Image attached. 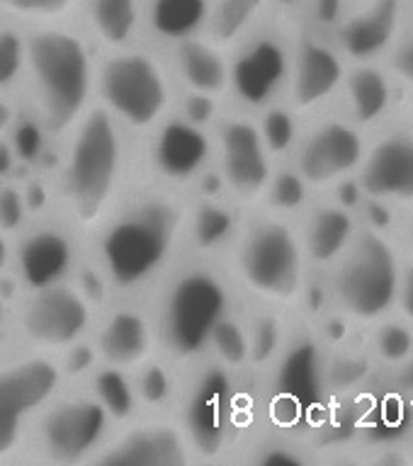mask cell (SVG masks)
<instances>
[{
    "instance_id": "cell-27",
    "label": "cell",
    "mask_w": 413,
    "mask_h": 466,
    "mask_svg": "<svg viewBox=\"0 0 413 466\" xmlns=\"http://www.w3.org/2000/svg\"><path fill=\"white\" fill-rule=\"evenodd\" d=\"M181 71L195 93H219L226 86L224 61L202 44H185L181 49Z\"/></svg>"
},
{
    "instance_id": "cell-7",
    "label": "cell",
    "mask_w": 413,
    "mask_h": 466,
    "mask_svg": "<svg viewBox=\"0 0 413 466\" xmlns=\"http://www.w3.org/2000/svg\"><path fill=\"white\" fill-rule=\"evenodd\" d=\"M367 151L365 131L350 119H326L302 141L297 175L312 187H331L356 177Z\"/></svg>"
},
{
    "instance_id": "cell-9",
    "label": "cell",
    "mask_w": 413,
    "mask_h": 466,
    "mask_svg": "<svg viewBox=\"0 0 413 466\" xmlns=\"http://www.w3.org/2000/svg\"><path fill=\"white\" fill-rule=\"evenodd\" d=\"M102 93L127 122L137 127L151 124L166 105V83L159 66L141 54L109 61L102 73Z\"/></svg>"
},
{
    "instance_id": "cell-33",
    "label": "cell",
    "mask_w": 413,
    "mask_h": 466,
    "mask_svg": "<svg viewBox=\"0 0 413 466\" xmlns=\"http://www.w3.org/2000/svg\"><path fill=\"white\" fill-rule=\"evenodd\" d=\"M232 217L229 211L219 209V207H204L200 214H197L195 221V238L202 248H212L222 243V240L229 236L232 231Z\"/></svg>"
},
{
    "instance_id": "cell-35",
    "label": "cell",
    "mask_w": 413,
    "mask_h": 466,
    "mask_svg": "<svg viewBox=\"0 0 413 466\" xmlns=\"http://www.w3.org/2000/svg\"><path fill=\"white\" fill-rule=\"evenodd\" d=\"M280 345V326L275 319H261L253 326V335L248 338V357H253V362L265 364L270 362Z\"/></svg>"
},
{
    "instance_id": "cell-2",
    "label": "cell",
    "mask_w": 413,
    "mask_h": 466,
    "mask_svg": "<svg viewBox=\"0 0 413 466\" xmlns=\"http://www.w3.org/2000/svg\"><path fill=\"white\" fill-rule=\"evenodd\" d=\"M29 58L46 119L54 129H64L88 97L90 66L86 49L66 32H39L29 44Z\"/></svg>"
},
{
    "instance_id": "cell-47",
    "label": "cell",
    "mask_w": 413,
    "mask_h": 466,
    "mask_svg": "<svg viewBox=\"0 0 413 466\" xmlns=\"http://www.w3.org/2000/svg\"><path fill=\"white\" fill-rule=\"evenodd\" d=\"M13 122V109L7 107L5 102L0 100V131L7 129V124Z\"/></svg>"
},
{
    "instance_id": "cell-42",
    "label": "cell",
    "mask_w": 413,
    "mask_h": 466,
    "mask_svg": "<svg viewBox=\"0 0 413 466\" xmlns=\"http://www.w3.org/2000/svg\"><path fill=\"white\" fill-rule=\"evenodd\" d=\"M15 146L22 158H36V153L42 151V131L36 129L35 124H22L15 137Z\"/></svg>"
},
{
    "instance_id": "cell-44",
    "label": "cell",
    "mask_w": 413,
    "mask_h": 466,
    "mask_svg": "<svg viewBox=\"0 0 413 466\" xmlns=\"http://www.w3.org/2000/svg\"><path fill=\"white\" fill-rule=\"evenodd\" d=\"M314 13L324 25H338L346 15V0H314Z\"/></svg>"
},
{
    "instance_id": "cell-46",
    "label": "cell",
    "mask_w": 413,
    "mask_h": 466,
    "mask_svg": "<svg viewBox=\"0 0 413 466\" xmlns=\"http://www.w3.org/2000/svg\"><path fill=\"white\" fill-rule=\"evenodd\" d=\"M299 461H302V459H299L297 454H292V451L284 450H273L263 457V464H299Z\"/></svg>"
},
{
    "instance_id": "cell-6",
    "label": "cell",
    "mask_w": 413,
    "mask_h": 466,
    "mask_svg": "<svg viewBox=\"0 0 413 466\" xmlns=\"http://www.w3.org/2000/svg\"><path fill=\"white\" fill-rule=\"evenodd\" d=\"M119 167V141L105 112H93L80 129L68 163V195L80 209H93L115 185Z\"/></svg>"
},
{
    "instance_id": "cell-5",
    "label": "cell",
    "mask_w": 413,
    "mask_h": 466,
    "mask_svg": "<svg viewBox=\"0 0 413 466\" xmlns=\"http://www.w3.org/2000/svg\"><path fill=\"white\" fill-rule=\"evenodd\" d=\"M226 309L224 287L207 272H190L175 284L166 309V335L178 355H195L212 338Z\"/></svg>"
},
{
    "instance_id": "cell-4",
    "label": "cell",
    "mask_w": 413,
    "mask_h": 466,
    "mask_svg": "<svg viewBox=\"0 0 413 466\" xmlns=\"http://www.w3.org/2000/svg\"><path fill=\"white\" fill-rule=\"evenodd\" d=\"M241 269L258 294L273 301H292L305 284V250L290 226L265 221L243 243Z\"/></svg>"
},
{
    "instance_id": "cell-24",
    "label": "cell",
    "mask_w": 413,
    "mask_h": 466,
    "mask_svg": "<svg viewBox=\"0 0 413 466\" xmlns=\"http://www.w3.org/2000/svg\"><path fill=\"white\" fill-rule=\"evenodd\" d=\"M102 355L112 364H134L149 352V328L137 313H117L100 335Z\"/></svg>"
},
{
    "instance_id": "cell-26",
    "label": "cell",
    "mask_w": 413,
    "mask_h": 466,
    "mask_svg": "<svg viewBox=\"0 0 413 466\" xmlns=\"http://www.w3.org/2000/svg\"><path fill=\"white\" fill-rule=\"evenodd\" d=\"M210 13L207 0H153V29L168 39H182L195 32Z\"/></svg>"
},
{
    "instance_id": "cell-15",
    "label": "cell",
    "mask_w": 413,
    "mask_h": 466,
    "mask_svg": "<svg viewBox=\"0 0 413 466\" xmlns=\"http://www.w3.org/2000/svg\"><path fill=\"white\" fill-rule=\"evenodd\" d=\"M105 422H108V413L100 403L76 400V403L58 408L44 425L46 450L61 461H76L86 457L88 451L100 442Z\"/></svg>"
},
{
    "instance_id": "cell-3",
    "label": "cell",
    "mask_w": 413,
    "mask_h": 466,
    "mask_svg": "<svg viewBox=\"0 0 413 466\" xmlns=\"http://www.w3.org/2000/svg\"><path fill=\"white\" fill-rule=\"evenodd\" d=\"M175 217L168 207H141L119 218L105 236L102 258L117 284L129 287L151 275L170 253Z\"/></svg>"
},
{
    "instance_id": "cell-23",
    "label": "cell",
    "mask_w": 413,
    "mask_h": 466,
    "mask_svg": "<svg viewBox=\"0 0 413 466\" xmlns=\"http://www.w3.org/2000/svg\"><path fill=\"white\" fill-rule=\"evenodd\" d=\"M181 440L173 430H144L137 435L127 437L112 454L105 457L108 464H175L181 461Z\"/></svg>"
},
{
    "instance_id": "cell-39",
    "label": "cell",
    "mask_w": 413,
    "mask_h": 466,
    "mask_svg": "<svg viewBox=\"0 0 413 466\" xmlns=\"http://www.w3.org/2000/svg\"><path fill=\"white\" fill-rule=\"evenodd\" d=\"M394 313L407 320L413 328V258L411 260H401V275H399V289H397V304Z\"/></svg>"
},
{
    "instance_id": "cell-43",
    "label": "cell",
    "mask_w": 413,
    "mask_h": 466,
    "mask_svg": "<svg viewBox=\"0 0 413 466\" xmlns=\"http://www.w3.org/2000/svg\"><path fill=\"white\" fill-rule=\"evenodd\" d=\"M214 109H217V102L212 100L207 93L190 95L188 102H185V115L190 116V122L195 124L210 122L212 116H214Z\"/></svg>"
},
{
    "instance_id": "cell-10",
    "label": "cell",
    "mask_w": 413,
    "mask_h": 466,
    "mask_svg": "<svg viewBox=\"0 0 413 466\" xmlns=\"http://www.w3.org/2000/svg\"><path fill=\"white\" fill-rule=\"evenodd\" d=\"M407 17V0H360L338 22V51L353 64L387 56L399 39Z\"/></svg>"
},
{
    "instance_id": "cell-12",
    "label": "cell",
    "mask_w": 413,
    "mask_h": 466,
    "mask_svg": "<svg viewBox=\"0 0 413 466\" xmlns=\"http://www.w3.org/2000/svg\"><path fill=\"white\" fill-rule=\"evenodd\" d=\"M226 180L236 195L253 199L268 187L270 160L261 131L248 122H229L222 134Z\"/></svg>"
},
{
    "instance_id": "cell-51",
    "label": "cell",
    "mask_w": 413,
    "mask_h": 466,
    "mask_svg": "<svg viewBox=\"0 0 413 466\" xmlns=\"http://www.w3.org/2000/svg\"><path fill=\"white\" fill-rule=\"evenodd\" d=\"M404 370L408 371V377H411V384H413V360H411V362L407 364V367H404Z\"/></svg>"
},
{
    "instance_id": "cell-49",
    "label": "cell",
    "mask_w": 413,
    "mask_h": 466,
    "mask_svg": "<svg viewBox=\"0 0 413 466\" xmlns=\"http://www.w3.org/2000/svg\"><path fill=\"white\" fill-rule=\"evenodd\" d=\"M5 262H7V246H5V240L0 238V269L5 268Z\"/></svg>"
},
{
    "instance_id": "cell-31",
    "label": "cell",
    "mask_w": 413,
    "mask_h": 466,
    "mask_svg": "<svg viewBox=\"0 0 413 466\" xmlns=\"http://www.w3.org/2000/svg\"><path fill=\"white\" fill-rule=\"evenodd\" d=\"M212 340H214V348L226 364L239 367L248 360V335L243 333L239 323L222 319L212 330Z\"/></svg>"
},
{
    "instance_id": "cell-41",
    "label": "cell",
    "mask_w": 413,
    "mask_h": 466,
    "mask_svg": "<svg viewBox=\"0 0 413 466\" xmlns=\"http://www.w3.org/2000/svg\"><path fill=\"white\" fill-rule=\"evenodd\" d=\"M10 10L22 15H58L71 5V0H3Z\"/></svg>"
},
{
    "instance_id": "cell-36",
    "label": "cell",
    "mask_w": 413,
    "mask_h": 466,
    "mask_svg": "<svg viewBox=\"0 0 413 466\" xmlns=\"http://www.w3.org/2000/svg\"><path fill=\"white\" fill-rule=\"evenodd\" d=\"M305 192L306 182L297 173L277 175L273 187H270L273 204L280 207V209H294V207H299V204L305 202Z\"/></svg>"
},
{
    "instance_id": "cell-17",
    "label": "cell",
    "mask_w": 413,
    "mask_h": 466,
    "mask_svg": "<svg viewBox=\"0 0 413 466\" xmlns=\"http://www.w3.org/2000/svg\"><path fill=\"white\" fill-rule=\"evenodd\" d=\"M229 379L224 371H207L197 384L188 408V428L192 442L204 454L222 450L229 425Z\"/></svg>"
},
{
    "instance_id": "cell-25",
    "label": "cell",
    "mask_w": 413,
    "mask_h": 466,
    "mask_svg": "<svg viewBox=\"0 0 413 466\" xmlns=\"http://www.w3.org/2000/svg\"><path fill=\"white\" fill-rule=\"evenodd\" d=\"M372 355L382 367L389 370H404L413 360V328L401 316H385L377 323H372Z\"/></svg>"
},
{
    "instance_id": "cell-45",
    "label": "cell",
    "mask_w": 413,
    "mask_h": 466,
    "mask_svg": "<svg viewBox=\"0 0 413 466\" xmlns=\"http://www.w3.org/2000/svg\"><path fill=\"white\" fill-rule=\"evenodd\" d=\"M95 362V355L93 350L86 348V345H80V348H73L68 360H66V370L68 374H83V371Z\"/></svg>"
},
{
    "instance_id": "cell-34",
    "label": "cell",
    "mask_w": 413,
    "mask_h": 466,
    "mask_svg": "<svg viewBox=\"0 0 413 466\" xmlns=\"http://www.w3.org/2000/svg\"><path fill=\"white\" fill-rule=\"evenodd\" d=\"M387 71L401 86L413 87V25L408 29H401L399 39L387 54Z\"/></svg>"
},
{
    "instance_id": "cell-19",
    "label": "cell",
    "mask_w": 413,
    "mask_h": 466,
    "mask_svg": "<svg viewBox=\"0 0 413 466\" xmlns=\"http://www.w3.org/2000/svg\"><path fill=\"white\" fill-rule=\"evenodd\" d=\"M341 87L348 100L350 122L357 124L360 129L382 122L392 107L394 78L377 61H363L353 64V68H346Z\"/></svg>"
},
{
    "instance_id": "cell-22",
    "label": "cell",
    "mask_w": 413,
    "mask_h": 466,
    "mask_svg": "<svg viewBox=\"0 0 413 466\" xmlns=\"http://www.w3.org/2000/svg\"><path fill=\"white\" fill-rule=\"evenodd\" d=\"M68 265H71V246L58 233H36L20 250L22 275L35 289L54 287L66 275Z\"/></svg>"
},
{
    "instance_id": "cell-32",
    "label": "cell",
    "mask_w": 413,
    "mask_h": 466,
    "mask_svg": "<svg viewBox=\"0 0 413 466\" xmlns=\"http://www.w3.org/2000/svg\"><path fill=\"white\" fill-rule=\"evenodd\" d=\"M261 137L268 153H284L294 144V137H297L294 116L287 109H270L263 119Z\"/></svg>"
},
{
    "instance_id": "cell-11",
    "label": "cell",
    "mask_w": 413,
    "mask_h": 466,
    "mask_svg": "<svg viewBox=\"0 0 413 466\" xmlns=\"http://www.w3.org/2000/svg\"><path fill=\"white\" fill-rule=\"evenodd\" d=\"M58 384L54 364L35 360L0 374V454H5L20 435V420L42 406Z\"/></svg>"
},
{
    "instance_id": "cell-1",
    "label": "cell",
    "mask_w": 413,
    "mask_h": 466,
    "mask_svg": "<svg viewBox=\"0 0 413 466\" xmlns=\"http://www.w3.org/2000/svg\"><path fill=\"white\" fill-rule=\"evenodd\" d=\"M397 243L377 226H360L348 250L336 260V304L356 323L372 326L394 313L401 275Z\"/></svg>"
},
{
    "instance_id": "cell-16",
    "label": "cell",
    "mask_w": 413,
    "mask_h": 466,
    "mask_svg": "<svg viewBox=\"0 0 413 466\" xmlns=\"http://www.w3.org/2000/svg\"><path fill=\"white\" fill-rule=\"evenodd\" d=\"M290 71V56L283 44L265 36L243 51L232 73L233 87L248 105H265L280 90Z\"/></svg>"
},
{
    "instance_id": "cell-37",
    "label": "cell",
    "mask_w": 413,
    "mask_h": 466,
    "mask_svg": "<svg viewBox=\"0 0 413 466\" xmlns=\"http://www.w3.org/2000/svg\"><path fill=\"white\" fill-rule=\"evenodd\" d=\"M22 42L15 32H0V86H7L17 78L22 68Z\"/></svg>"
},
{
    "instance_id": "cell-21",
    "label": "cell",
    "mask_w": 413,
    "mask_h": 466,
    "mask_svg": "<svg viewBox=\"0 0 413 466\" xmlns=\"http://www.w3.org/2000/svg\"><path fill=\"white\" fill-rule=\"evenodd\" d=\"M210 156V144L197 127L192 124L173 122L160 131L156 144V163L160 173L173 180H188L204 166Z\"/></svg>"
},
{
    "instance_id": "cell-52",
    "label": "cell",
    "mask_w": 413,
    "mask_h": 466,
    "mask_svg": "<svg viewBox=\"0 0 413 466\" xmlns=\"http://www.w3.org/2000/svg\"><path fill=\"white\" fill-rule=\"evenodd\" d=\"M0 319H3V304H0Z\"/></svg>"
},
{
    "instance_id": "cell-13",
    "label": "cell",
    "mask_w": 413,
    "mask_h": 466,
    "mask_svg": "<svg viewBox=\"0 0 413 466\" xmlns=\"http://www.w3.org/2000/svg\"><path fill=\"white\" fill-rule=\"evenodd\" d=\"M90 311L83 297L64 287H46L25 313L27 333L46 345H66L80 338L88 328Z\"/></svg>"
},
{
    "instance_id": "cell-48",
    "label": "cell",
    "mask_w": 413,
    "mask_h": 466,
    "mask_svg": "<svg viewBox=\"0 0 413 466\" xmlns=\"http://www.w3.org/2000/svg\"><path fill=\"white\" fill-rule=\"evenodd\" d=\"M407 248H408V255L413 258V207H411V214H408V221H407Z\"/></svg>"
},
{
    "instance_id": "cell-18",
    "label": "cell",
    "mask_w": 413,
    "mask_h": 466,
    "mask_svg": "<svg viewBox=\"0 0 413 466\" xmlns=\"http://www.w3.org/2000/svg\"><path fill=\"white\" fill-rule=\"evenodd\" d=\"M360 221H357L356 211L341 202L321 204L309 214L302 231V250L305 258L328 268L336 265V260L348 250L350 240L356 238Z\"/></svg>"
},
{
    "instance_id": "cell-14",
    "label": "cell",
    "mask_w": 413,
    "mask_h": 466,
    "mask_svg": "<svg viewBox=\"0 0 413 466\" xmlns=\"http://www.w3.org/2000/svg\"><path fill=\"white\" fill-rule=\"evenodd\" d=\"M346 78L341 51L321 42H305L292 73V102L299 112L324 105L334 97Z\"/></svg>"
},
{
    "instance_id": "cell-28",
    "label": "cell",
    "mask_w": 413,
    "mask_h": 466,
    "mask_svg": "<svg viewBox=\"0 0 413 466\" xmlns=\"http://www.w3.org/2000/svg\"><path fill=\"white\" fill-rule=\"evenodd\" d=\"M93 25L109 44H124L139 25L137 0H93Z\"/></svg>"
},
{
    "instance_id": "cell-50",
    "label": "cell",
    "mask_w": 413,
    "mask_h": 466,
    "mask_svg": "<svg viewBox=\"0 0 413 466\" xmlns=\"http://www.w3.org/2000/svg\"><path fill=\"white\" fill-rule=\"evenodd\" d=\"M277 3H283V5H302L306 0H277Z\"/></svg>"
},
{
    "instance_id": "cell-8",
    "label": "cell",
    "mask_w": 413,
    "mask_h": 466,
    "mask_svg": "<svg viewBox=\"0 0 413 466\" xmlns=\"http://www.w3.org/2000/svg\"><path fill=\"white\" fill-rule=\"evenodd\" d=\"M360 195L375 204L413 207V129L394 127L367 144L356 175Z\"/></svg>"
},
{
    "instance_id": "cell-38",
    "label": "cell",
    "mask_w": 413,
    "mask_h": 466,
    "mask_svg": "<svg viewBox=\"0 0 413 466\" xmlns=\"http://www.w3.org/2000/svg\"><path fill=\"white\" fill-rule=\"evenodd\" d=\"M139 393H141V399L149 406H159V403H163L168 399V393H170V379L163 371V367H159V364L146 367L141 379H139Z\"/></svg>"
},
{
    "instance_id": "cell-30",
    "label": "cell",
    "mask_w": 413,
    "mask_h": 466,
    "mask_svg": "<svg viewBox=\"0 0 413 466\" xmlns=\"http://www.w3.org/2000/svg\"><path fill=\"white\" fill-rule=\"evenodd\" d=\"M95 391H98V399H100L105 413H112L119 420L134 413V393H131L129 381L124 379L122 371H100L95 379Z\"/></svg>"
},
{
    "instance_id": "cell-20",
    "label": "cell",
    "mask_w": 413,
    "mask_h": 466,
    "mask_svg": "<svg viewBox=\"0 0 413 466\" xmlns=\"http://www.w3.org/2000/svg\"><path fill=\"white\" fill-rule=\"evenodd\" d=\"M277 399L273 413L280 422H294L306 408L316 400L321 389V371L316 350L312 345H299L287 355L277 377Z\"/></svg>"
},
{
    "instance_id": "cell-29",
    "label": "cell",
    "mask_w": 413,
    "mask_h": 466,
    "mask_svg": "<svg viewBox=\"0 0 413 466\" xmlns=\"http://www.w3.org/2000/svg\"><path fill=\"white\" fill-rule=\"evenodd\" d=\"M265 0H219L212 15V36L226 44L236 39L255 20Z\"/></svg>"
},
{
    "instance_id": "cell-40",
    "label": "cell",
    "mask_w": 413,
    "mask_h": 466,
    "mask_svg": "<svg viewBox=\"0 0 413 466\" xmlns=\"http://www.w3.org/2000/svg\"><path fill=\"white\" fill-rule=\"evenodd\" d=\"M25 218V204L20 192L15 189H0V228L15 231Z\"/></svg>"
}]
</instances>
